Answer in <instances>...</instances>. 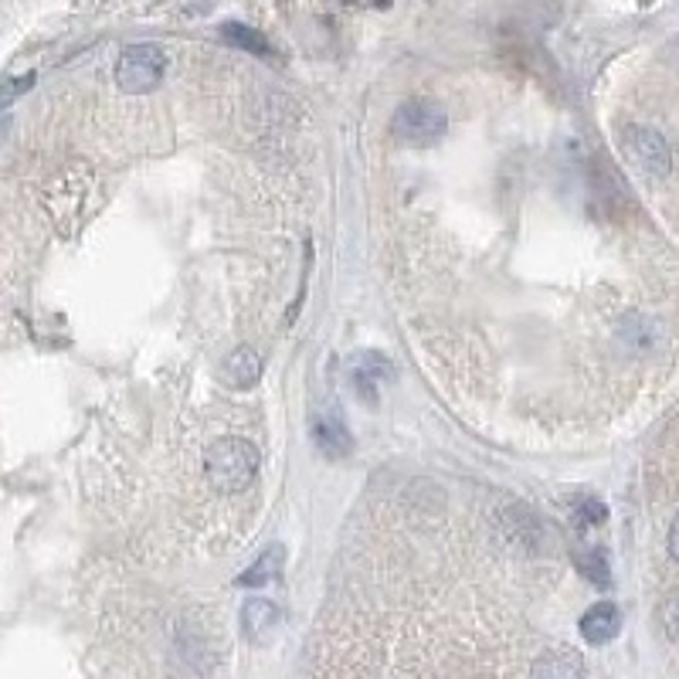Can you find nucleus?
I'll return each mask as SVG.
<instances>
[{
    "label": "nucleus",
    "mask_w": 679,
    "mask_h": 679,
    "mask_svg": "<svg viewBox=\"0 0 679 679\" xmlns=\"http://www.w3.org/2000/svg\"><path fill=\"white\" fill-rule=\"evenodd\" d=\"M618 629H622V612H618L612 601H598V605H591L588 612L581 615V635L591 642V646L612 642Z\"/></svg>",
    "instance_id": "nucleus-7"
},
{
    "label": "nucleus",
    "mask_w": 679,
    "mask_h": 679,
    "mask_svg": "<svg viewBox=\"0 0 679 679\" xmlns=\"http://www.w3.org/2000/svg\"><path fill=\"white\" fill-rule=\"evenodd\" d=\"M313 438L330 459H343V455H350V449H354V435H350L340 421H316Z\"/></svg>",
    "instance_id": "nucleus-10"
},
{
    "label": "nucleus",
    "mask_w": 679,
    "mask_h": 679,
    "mask_svg": "<svg viewBox=\"0 0 679 679\" xmlns=\"http://www.w3.org/2000/svg\"><path fill=\"white\" fill-rule=\"evenodd\" d=\"M445 126H449V116H445V109L438 106L435 99H408L398 106V113L391 119V130L398 140L405 143H415V146H428L435 143L438 136L445 133Z\"/></svg>",
    "instance_id": "nucleus-4"
},
{
    "label": "nucleus",
    "mask_w": 679,
    "mask_h": 679,
    "mask_svg": "<svg viewBox=\"0 0 679 679\" xmlns=\"http://www.w3.org/2000/svg\"><path fill=\"white\" fill-rule=\"evenodd\" d=\"M218 31H221V38H225L228 45L245 48V51H252V55H272V48H269V41H265V34L255 31V28H248V24L228 21V24H221Z\"/></svg>",
    "instance_id": "nucleus-11"
},
{
    "label": "nucleus",
    "mask_w": 679,
    "mask_h": 679,
    "mask_svg": "<svg viewBox=\"0 0 679 679\" xmlns=\"http://www.w3.org/2000/svg\"><path fill=\"white\" fill-rule=\"evenodd\" d=\"M282 564H286V550H282V544L265 547L262 554L255 557V564L248 567L245 574H238V584H242V588H262V584L279 578Z\"/></svg>",
    "instance_id": "nucleus-9"
},
{
    "label": "nucleus",
    "mask_w": 679,
    "mask_h": 679,
    "mask_svg": "<svg viewBox=\"0 0 679 679\" xmlns=\"http://www.w3.org/2000/svg\"><path fill=\"white\" fill-rule=\"evenodd\" d=\"M282 615H279V605L269 598H248L245 608H242V632L248 635L252 642H269L275 629H279Z\"/></svg>",
    "instance_id": "nucleus-6"
},
{
    "label": "nucleus",
    "mask_w": 679,
    "mask_h": 679,
    "mask_svg": "<svg viewBox=\"0 0 679 679\" xmlns=\"http://www.w3.org/2000/svg\"><path fill=\"white\" fill-rule=\"evenodd\" d=\"M31 82H34V75H24L21 82H4V85H0V106H4V102H11V99H17L21 92H28Z\"/></svg>",
    "instance_id": "nucleus-15"
},
{
    "label": "nucleus",
    "mask_w": 679,
    "mask_h": 679,
    "mask_svg": "<svg viewBox=\"0 0 679 679\" xmlns=\"http://www.w3.org/2000/svg\"><path fill=\"white\" fill-rule=\"evenodd\" d=\"M574 517H578L581 527H595V523L605 520V506H601L598 500H584V503L578 506V513H574Z\"/></svg>",
    "instance_id": "nucleus-14"
},
{
    "label": "nucleus",
    "mask_w": 679,
    "mask_h": 679,
    "mask_svg": "<svg viewBox=\"0 0 679 679\" xmlns=\"http://www.w3.org/2000/svg\"><path fill=\"white\" fill-rule=\"evenodd\" d=\"M167 75V51L160 45H130L116 62V85L126 96H146Z\"/></svg>",
    "instance_id": "nucleus-2"
},
{
    "label": "nucleus",
    "mask_w": 679,
    "mask_h": 679,
    "mask_svg": "<svg viewBox=\"0 0 679 679\" xmlns=\"http://www.w3.org/2000/svg\"><path fill=\"white\" fill-rule=\"evenodd\" d=\"M262 466V455L248 438L238 435H225L208 449V459H204V472H208V483L218 489V493H242L255 483Z\"/></svg>",
    "instance_id": "nucleus-1"
},
{
    "label": "nucleus",
    "mask_w": 679,
    "mask_h": 679,
    "mask_svg": "<svg viewBox=\"0 0 679 679\" xmlns=\"http://www.w3.org/2000/svg\"><path fill=\"white\" fill-rule=\"evenodd\" d=\"M530 679H584V663L578 652L554 649L537 659L534 669H530Z\"/></svg>",
    "instance_id": "nucleus-8"
},
{
    "label": "nucleus",
    "mask_w": 679,
    "mask_h": 679,
    "mask_svg": "<svg viewBox=\"0 0 679 679\" xmlns=\"http://www.w3.org/2000/svg\"><path fill=\"white\" fill-rule=\"evenodd\" d=\"M262 354L255 347H235L231 354L221 360V377H225V384L238 391H248L255 388V384L262 381Z\"/></svg>",
    "instance_id": "nucleus-5"
},
{
    "label": "nucleus",
    "mask_w": 679,
    "mask_h": 679,
    "mask_svg": "<svg viewBox=\"0 0 679 679\" xmlns=\"http://www.w3.org/2000/svg\"><path fill=\"white\" fill-rule=\"evenodd\" d=\"M659 618H663V629H666L669 639L679 642V591L663 601V608H659Z\"/></svg>",
    "instance_id": "nucleus-12"
},
{
    "label": "nucleus",
    "mask_w": 679,
    "mask_h": 679,
    "mask_svg": "<svg viewBox=\"0 0 679 679\" xmlns=\"http://www.w3.org/2000/svg\"><path fill=\"white\" fill-rule=\"evenodd\" d=\"M581 571L588 574L591 581H598V584H608V564H605V554H588V557H581Z\"/></svg>",
    "instance_id": "nucleus-13"
},
{
    "label": "nucleus",
    "mask_w": 679,
    "mask_h": 679,
    "mask_svg": "<svg viewBox=\"0 0 679 679\" xmlns=\"http://www.w3.org/2000/svg\"><path fill=\"white\" fill-rule=\"evenodd\" d=\"M622 153L639 174L652 180H666L673 170V153H669L666 136L649 126H625L622 130Z\"/></svg>",
    "instance_id": "nucleus-3"
},
{
    "label": "nucleus",
    "mask_w": 679,
    "mask_h": 679,
    "mask_svg": "<svg viewBox=\"0 0 679 679\" xmlns=\"http://www.w3.org/2000/svg\"><path fill=\"white\" fill-rule=\"evenodd\" d=\"M669 554L679 561V513L673 517V527H669Z\"/></svg>",
    "instance_id": "nucleus-16"
}]
</instances>
